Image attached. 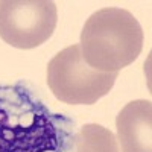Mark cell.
Wrapping results in <instances>:
<instances>
[{"label":"cell","mask_w":152,"mask_h":152,"mask_svg":"<svg viewBox=\"0 0 152 152\" xmlns=\"http://www.w3.org/2000/svg\"><path fill=\"white\" fill-rule=\"evenodd\" d=\"M73 126L23 81L0 85V152H72Z\"/></svg>","instance_id":"cell-1"},{"label":"cell","mask_w":152,"mask_h":152,"mask_svg":"<svg viewBox=\"0 0 152 152\" xmlns=\"http://www.w3.org/2000/svg\"><path fill=\"white\" fill-rule=\"evenodd\" d=\"M81 52L91 69L119 73L143 49V29L129 11L104 8L88 17L81 32Z\"/></svg>","instance_id":"cell-2"},{"label":"cell","mask_w":152,"mask_h":152,"mask_svg":"<svg viewBox=\"0 0 152 152\" xmlns=\"http://www.w3.org/2000/svg\"><path fill=\"white\" fill-rule=\"evenodd\" d=\"M119 73H104L85 62L81 46L58 52L47 66V85L53 96L69 105H93L114 87Z\"/></svg>","instance_id":"cell-3"},{"label":"cell","mask_w":152,"mask_h":152,"mask_svg":"<svg viewBox=\"0 0 152 152\" xmlns=\"http://www.w3.org/2000/svg\"><path fill=\"white\" fill-rule=\"evenodd\" d=\"M56 5L50 0H2L0 38L17 49H34L53 35Z\"/></svg>","instance_id":"cell-4"},{"label":"cell","mask_w":152,"mask_h":152,"mask_svg":"<svg viewBox=\"0 0 152 152\" xmlns=\"http://www.w3.org/2000/svg\"><path fill=\"white\" fill-rule=\"evenodd\" d=\"M122 152H152V105L138 99L126 104L116 119Z\"/></svg>","instance_id":"cell-5"},{"label":"cell","mask_w":152,"mask_h":152,"mask_svg":"<svg viewBox=\"0 0 152 152\" xmlns=\"http://www.w3.org/2000/svg\"><path fill=\"white\" fill-rule=\"evenodd\" d=\"M72 152H119L117 138L97 123H87L75 132Z\"/></svg>","instance_id":"cell-6"}]
</instances>
